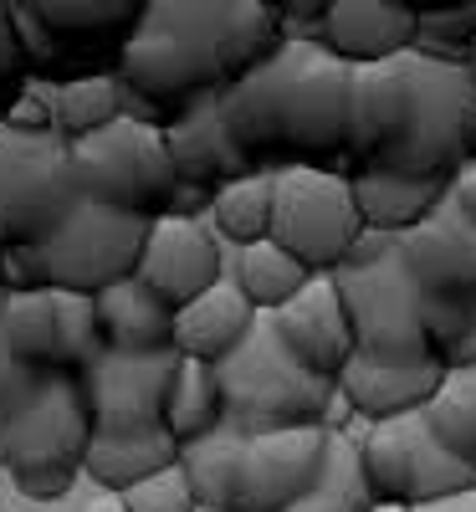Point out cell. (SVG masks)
<instances>
[{"label":"cell","instance_id":"e575fe53","mask_svg":"<svg viewBox=\"0 0 476 512\" xmlns=\"http://www.w3.org/2000/svg\"><path fill=\"white\" fill-rule=\"evenodd\" d=\"M41 379H47V374H41L36 364H26V359L6 344V333H0V425H6V420L41 390Z\"/></svg>","mask_w":476,"mask_h":512},{"label":"cell","instance_id":"ee69618b","mask_svg":"<svg viewBox=\"0 0 476 512\" xmlns=\"http://www.w3.org/2000/svg\"><path fill=\"white\" fill-rule=\"evenodd\" d=\"M82 512H128V507H123V497H113V492H98V497H93L88 507H82Z\"/></svg>","mask_w":476,"mask_h":512},{"label":"cell","instance_id":"d6986e66","mask_svg":"<svg viewBox=\"0 0 476 512\" xmlns=\"http://www.w3.org/2000/svg\"><path fill=\"white\" fill-rule=\"evenodd\" d=\"M400 256H405L410 277L430 297H461V303H476V231L451 210V200L420 231H410L400 241Z\"/></svg>","mask_w":476,"mask_h":512},{"label":"cell","instance_id":"8d00e7d4","mask_svg":"<svg viewBox=\"0 0 476 512\" xmlns=\"http://www.w3.org/2000/svg\"><path fill=\"white\" fill-rule=\"evenodd\" d=\"M11 21H16V36H21V52H26V62H47L52 52H57V31L41 21V11L36 6H11Z\"/></svg>","mask_w":476,"mask_h":512},{"label":"cell","instance_id":"ab89813d","mask_svg":"<svg viewBox=\"0 0 476 512\" xmlns=\"http://www.w3.org/2000/svg\"><path fill=\"white\" fill-rule=\"evenodd\" d=\"M67 487H72V477H62V472L16 477V492H21V497H31V502H57V497H67Z\"/></svg>","mask_w":476,"mask_h":512},{"label":"cell","instance_id":"277c9868","mask_svg":"<svg viewBox=\"0 0 476 512\" xmlns=\"http://www.w3.org/2000/svg\"><path fill=\"white\" fill-rule=\"evenodd\" d=\"M471 118H476V82H471V72L405 52L400 128H395V144H389L369 169L410 175V180H446L451 185L466 169Z\"/></svg>","mask_w":476,"mask_h":512},{"label":"cell","instance_id":"4fadbf2b","mask_svg":"<svg viewBox=\"0 0 476 512\" xmlns=\"http://www.w3.org/2000/svg\"><path fill=\"white\" fill-rule=\"evenodd\" d=\"M333 436L323 425L302 431H272V436H246L241 466H236V502L231 512H287L297 497H308L313 482L328 466Z\"/></svg>","mask_w":476,"mask_h":512},{"label":"cell","instance_id":"e0dca14e","mask_svg":"<svg viewBox=\"0 0 476 512\" xmlns=\"http://www.w3.org/2000/svg\"><path fill=\"white\" fill-rule=\"evenodd\" d=\"M164 144H169V159H175L180 185L221 190V185H231V180L256 175L251 154L231 139V128H226L221 93H215V98H200V103H190L185 113L169 118V123H164Z\"/></svg>","mask_w":476,"mask_h":512},{"label":"cell","instance_id":"2e32d148","mask_svg":"<svg viewBox=\"0 0 476 512\" xmlns=\"http://www.w3.org/2000/svg\"><path fill=\"white\" fill-rule=\"evenodd\" d=\"M446 384V364L441 359H369L354 354V364L338 374V390L349 395L354 415L369 425H389L405 415H425L430 400Z\"/></svg>","mask_w":476,"mask_h":512},{"label":"cell","instance_id":"3957f363","mask_svg":"<svg viewBox=\"0 0 476 512\" xmlns=\"http://www.w3.org/2000/svg\"><path fill=\"white\" fill-rule=\"evenodd\" d=\"M226 384V431L236 436H272V431H302L323 425L338 379H323L302 364L272 323V313H256L241 349L215 364Z\"/></svg>","mask_w":476,"mask_h":512},{"label":"cell","instance_id":"7c38bea8","mask_svg":"<svg viewBox=\"0 0 476 512\" xmlns=\"http://www.w3.org/2000/svg\"><path fill=\"white\" fill-rule=\"evenodd\" d=\"M175 369H180L175 349L169 354H103L88 374H82V390H88L98 436L164 431Z\"/></svg>","mask_w":476,"mask_h":512},{"label":"cell","instance_id":"603a6c76","mask_svg":"<svg viewBox=\"0 0 476 512\" xmlns=\"http://www.w3.org/2000/svg\"><path fill=\"white\" fill-rule=\"evenodd\" d=\"M169 466H180V441L169 431H149V436H93L82 472H88L103 492L123 497L139 482L169 472Z\"/></svg>","mask_w":476,"mask_h":512},{"label":"cell","instance_id":"ac0fdd59","mask_svg":"<svg viewBox=\"0 0 476 512\" xmlns=\"http://www.w3.org/2000/svg\"><path fill=\"white\" fill-rule=\"evenodd\" d=\"M415 36H420L415 6H400V0H328L323 47L349 67L395 62L415 47Z\"/></svg>","mask_w":476,"mask_h":512},{"label":"cell","instance_id":"f1b7e54d","mask_svg":"<svg viewBox=\"0 0 476 512\" xmlns=\"http://www.w3.org/2000/svg\"><path fill=\"white\" fill-rule=\"evenodd\" d=\"M374 507V492L364 482V461H359V441L343 431L333 436L328 446V466L323 477L313 482L308 497H297L287 512H369Z\"/></svg>","mask_w":476,"mask_h":512},{"label":"cell","instance_id":"9a60e30c","mask_svg":"<svg viewBox=\"0 0 476 512\" xmlns=\"http://www.w3.org/2000/svg\"><path fill=\"white\" fill-rule=\"evenodd\" d=\"M272 323L282 333V344L323 379H338L359 354L354 318L343 308V292L333 277H313L302 287V297H292L282 313H272Z\"/></svg>","mask_w":476,"mask_h":512},{"label":"cell","instance_id":"681fc988","mask_svg":"<svg viewBox=\"0 0 476 512\" xmlns=\"http://www.w3.org/2000/svg\"><path fill=\"white\" fill-rule=\"evenodd\" d=\"M200 512H210V507H200Z\"/></svg>","mask_w":476,"mask_h":512},{"label":"cell","instance_id":"484cf974","mask_svg":"<svg viewBox=\"0 0 476 512\" xmlns=\"http://www.w3.org/2000/svg\"><path fill=\"white\" fill-rule=\"evenodd\" d=\"M272 210H277V175L256 169L246 180H231L215 190L210 205V231L221 241H236L241 251L256 241H272Z\"/></svg>","mask_w":476,"mask_h":512},{"label":"cell","instance_id":"30bf717a","mask_svg":"<svg viewBox=\"0 0 476 512\" xmlns=\"http://www.w3.org/2000/svg\"><path fill=\"white\" fill-rule=\"evenodd\" d=\"M359 461H364V482L374 502H405L425 507L456 492L476 487V466L451 456L425 415H405L389 425H369V436H359Z\"/></svg>","mask_w":476,"mask_h":512},{"label":"cell","instance_id":"7a4b0ae2","mask_svg":"<svg viewBox=\"0 0 476 512\" xmlns=\"http://www.w3.org/2000/svg\"><path fill=\"white\" fill-rule=\"evenodd\" d=\"M349 93L354 67L323 41L282 36V47L221 93L231 139L251 164H323L349 159Z\"/></svg>","mask_w":476,"mask_h":512},{"label":"cell","instance_id":"1f68e13d","mask_svg":"<svg viewBox=\"0 0 476 512\" xmlns=\"http://www.w3.org/2000/svg\"><path fill=\"white\" fill-rule=\"evenodd\" d=\"M420 16V36H415V57L425 62H446V67H466L471 47H476V0L471 6H415Z\"/></svg>","mask_w":476,"mask_h":512},{"label":"cell","instance_id":"74e56055","mask_svg":"<svg viewBox=\"0 0 476 512\" xmlns=\"http://www.w3.org/2000/svg\"><path fill=\"white\" fill-rule=\"evenodd\" d=\"M21 67H26V52H21V36H16L11 6H0V82L16 77Z\"/></svg>","mask_w":476,"mask_h":512},{"label":"cell","instance_id":"cb8c5ba5","mask_svg":"<svg viewBox=\"0 0 476 512\" xmlns=\"http://www.w3.org/2000/svg\"><path fill=\"white\" fill-rule=\"evenodd\" d=\"M226 425V384L215 364L200 359H180L175 384H169V415H164V431L175 436L180 446L221 431Z\"/></svg>","mask_w":476,"mask_h":512},{"label":"cell","instance_id":"83f0119b","mask_svg":"<svg viewBox=\"0 0 476 512\" xmlns=\"http://www.w3.org/2000/svg\"><path fill=\"white\" fill-rule=\"evenodd\" d=\"M241 441L236 431H210L190 446H180V466H185V477L195 487V502L210 507V512H231L236 502V466H241Z\"/></svg>","mask_w":476,"mask_h":512},{"label":"cell","instance_id":"d4e9b609","mask_svg":"<svg viewBox=\"0 0 476 512\" xmlns=\"http://www.w3.org/2000/svg\"><path fill=\"white\" fill-rule=\"evenodd\" d=\"M318 272L308 262H297V256L277 241H256L246 251H236V287L251 297L256 313H282L292 297H302Z\"/></svg>","mask_w":476,"mask_h":512},{"label":"cell","instance_id":"c3c4849f","mask_svg":"<svg viewBox=\"0 0 476 512\" xmlns=\"http://www.w3.org/2000/svg\"><path fill=\"white\" fill-rule=\"evenodd\" d=\"M0 308H6V287H0Z\"/></svg>","mask_w":476,"mask_h":512},{"label":"cell","instance_id":"8992f818","mask_svg":"<svg viewBox=\"0 0 476 512\" xmlns=\"http://www.w3.org/2000/svg\"><path fill=\"white\" fill-rule=\"evenodd\" d=\"M77 159V185L88 200L128 210V216H149L159 221L169 210V195H175L180 175L175 159H169L164 128L159 123H139V118H118L103 134L77 139L72 144Z\"/></svg>","mask_w":476,"mask_h":512},{"label":"cell","instance_id":"b9f144b4","mask_svg":"<svg viewBox=\"0 0 476 512\" xmlns=\"http://www.w3.org/2000/svg\"><path fill=\"white\" fill-rule=\"evenodd\" d=\"M446 369H476V313H471V328H466V338H461V344L451 349Z\"/></svg>","mask_w":476,"mask_h":512},{"label":"cell","instance_id":"7402d4cb","mask_svg":"<svg viewBox=\"0 0 476 512\" xmlns=\"http://www.w3.org/2000/svg\"><path fill=\"white\" fill-rule=\"evenodd\" d=\"M354 200H359V216H364L369 231L410 236V231H420L451 200V185L446 180L384 175V169H359V175H354Z\"/></svg>","mask_w":476,"mask_h":512},{"label":"cell","instance_id":"d6a6232c","mask_svg":"<svg viewBox=\"0 0 476 512\" xmlns=\"http://www.w3.org/2000/svg\"><path fill=\"white\" fill-rule=\"evenodd\" d=\"M36 11L57 36L62 31H108L118 21H139L144 16L139 0H36Z\"/></svg>","mask_w":476,"mask_h":512},{"label":"cell","instance_id":"7dc6e473","mask_svg":"<svg viewBox=\"0 0 476 512\" xmlns=\"http://www.w3.org/2000/svg\"><path fill=\"white\" fill-rule=\"evenodd\" d=\"M466 72H471V82H476V47H471V62H466Z\"/></svg>","mask_w":476,"mask_h":512},{"label":"cell","instance_id":"f6af8a7d","mask_svg":"<svg viewBox=\"0 0 476 512\" xmlns=\"http://www.w3.org/2000/svg\"><path fill=\"white\" fill-rule=\"evenodd\" d=\"M369 512H415V507H405V502H374Z\"/></svg>","mask_w":476,"mask_h":512},{"label":"cell","instance_id":"4316f807","mask_svg":"<svg viewBox=\"0 0 476 512\" xmlns=\"http://www.w3.org/2000/svg\"><path fill=\"white\" fill-rule=\"evenodd\" d=\"M0 333L6 344L36 364L41 374H57V333H62V313H57V292H21V297H6L0 308Z\"/></svg>","mask_w":476,"mask_h":512},{"label":"cell","instance_id":"5b68a950","mask_svg":"<svg viewBox=\"0 0 476 512\" xmlns=\"http://www.w3.org/2000/svg\"><path fill=\"white\" fill-rule=\"evenodd\" d=\"M82 205L72 139L21 134L0 118V246H41Z\"/></svg>","mask_w":476,"mask_h":512},{"label":"cell","instance_id":"bcb514c9","mask_svg":"<svg viewBox=\"0 0 476 512\" xmlns=\"http://www.w3.org/2000/svg\"><path fill=\"white\" fill-rule=\"evenodd\" d=\"M466 164H476V118H471V149H466Z\"/></svg>","mask_w":476,"mask_h":512},{"label":"cell","instance_id":"5bb4252c","mask_svg":"<svg viewBox=\"0 0 476 512\" xmlns=\"http://www.w3.org/2000/svg\"><path fill=\"white\" fill-rule=\"evenodd\" d=\"M139 282L164 297L169 308H190L200 292H210L215 282H226L221 272V236L200 221H175V216H159L144 246V262H139Z\"/></svg>","mask_w":476,"mask_h":512},{"label":"cell","instance_id":"8fae6325","mask_svg":"<svg viewBox=\"0 0 476 512\" xmlns=\"http://www.w3.org/2000/svg\"><path fill=\"white\" fill-rule=\"evenodd\" d=\"M343 308L354 318L359 354L369 359H436L425 338V287L410 277L405 256L395 251L379 267H343L333 272Z\"/></svg>","mask_w":476,"mask_h":512},{"label":"cell","instance_id":"44dd1931","mask_svg":"<svg viewBox=\"0 0 476 512\" xmlns=\"http://www.w3.org/2000/svg\"><path fill=\"white\" fill-rule=\"evenodd\" d=\"M108 354H169L175 349V308L154 297L139 277H128L98 297Z\"/></svg>","mask_w":476,"mask_h":512},{"label":"cell","instance_id":"d590c367","mask_svg":"<svg viewBox=\"0 0 476 512\" xmlns=\"http://www.w3.org/2000/svg\"><path fill=\"white\" fill-rule=\"evenodd\" d=\"M0 287L6 297L21 292H47V267H41V246H0Z\"/></svg>","mask_w":476,"mask_h":512},{"label":"cell","instance_id":"6da1fadb","mask_svg":"<svg viewBox=\"0 0 476 512\" xmlns=\"http://www.w3.org/2000/svg\"><path fill=\"white\" fill-rule=\"evenodd\" d=\"M282 47V11L267 0H149L118 52V82L149 108L185 113L262 67Z\"/></svg>","mask_w":476,"mask_h":512},{"label":"cell","instance_id":"ffe728a7","mask_svg":"<svg viewBox=\"0 0 476 512\" xmlns=\"http://www.w3.org/2000/svg\"><path fill=\"white\" fill-rule=\"evenodd\" d=\"M251 323H256L251 297L236 287V277H226L175 313V354L200 359V364H226L241 349V338L251 333Z\"/></svg>","mask_w":476,"mask_h":512},{"label":"cell","instance_id":"f546056e","mask_svg":"<svg viewBox=\"0 0 476 512\" xmlns=\"http://www.w3.org/2000/svg\"><path fill=\"white\" fill-rule=\"evenodd\" d=\"M123 108H128V93H123L118 77H77V82H67V88L57 93V103H52L62 139H72V144L103 134L108 123L123 118Z\"/></svg>","mask_w":476,"mask_h":512},{"label":"cell","instance_id":"52a82bcc","mask_svg":"<svg viewBox=\"0 0 476 512\" xmlns=\"http://www.w3.org/2000/svg\"><path fill=\"white\" fill-rule=\"evenodd\" d=\"M359 236H364V216L354 200V175H338V169L323 164L277 169V210H272L277 246H287L318 277H333Z\"/></svg>","mask_w":476,"mask_h":512},{"label":"cell","instance_id":"ba28073f","mask_svg":"<svg viewBox=\"0 0 476 512\" xmlns=\"http://www.w3.org/2000/svg\"><path fill=\"white\" fill-rule=\"evenodd\" d=\"M149 231H154L149 216H128V210H113V205H98V200L82 195V205L41 241L47 282L57 292L103 297L108 287L139 277Z\"/></svg>","mask_w":476,"mask_h":512},{"label":"cell","instance_id":"9c48e42d","mask_svg":"<svg viewBox=\"0 0 476 512\" xmlns=\"http://www.w3.org/2000/svg\"><path fill=\"white\" fill-rule=\"evenodd\" d=\"M98 436L93 405L77 374H47L41 390L0 425V466L11 477H36V472H62L77 477L88 446Z\"/></svg>","mask_w":476,"mask_h":512},{"label":"cell","instance_id":"60d3db41","mask_svg":"<svg viewBox=\"0 0 476 512\" xmlns=\"http://www.w3.org/2000/svg\"><path fill=\"white\" fill-rule=\"evenodd\" d=\"M451 210L476 231V164H466L461 175L451 180Z\"/></svg>","mask_w":476,"mask_h":512},{"label":"cell","instance_id":"4dcf8cb0","mask_svg":"<svg viewBox=\"0 0 476 512\" xmlns=\"http://www.w3.org/2000/svg\"><path fill=\"white\" fill-rule=\"evenodd\" d=\"M425 420L451 456L476 466V369H446V384L430 400Z\"/></svg>","mask_w":476,"mask_h":512},{"label":"cell","instance_id":"836d02e7","mask_svg":"<svg viewBox=\"0 0 476 512\" xmlns=\"http://www.w3.org/2000/svg\"><path fill=\"white\" fill-rule=\"evenodd\" d=\"M123 507H128V512H200L185 466H169V472L139 482L134 492H123Z\"/></svg>","mask_w":476,"mask_h":512},{"label":"cell","instance_id":"f35d334b","mask_svg":"<svg viewBox=\"0 0 476 512\" xmlns=\"http://www.w3.org/2000/svg\"><path fill=\"white\" fill-rule=\"evenodd\" d=\"M210 205H215V190H205V185H175V195H169V210H164V216L195 221L200 210H210Z\"/></svg>","mask_w":476,"mask_h":512},{"label":"cell","instance_id":"7bdbcfd3","mask_svg":"<svg viewBox=\"0 0 476 512\" xmlns=\"http://www.w3.org/2000/svg\"><path fill=\"white\" fill-rule=\"evenodd\" d=\"M415 512H476V487L471 492H456V497H441V502H425Z\"/></svg>","mask_w":476,"mask_h":512}]
</instances>
